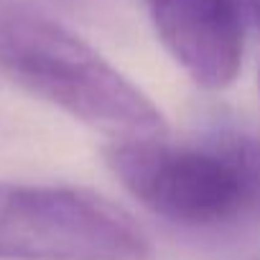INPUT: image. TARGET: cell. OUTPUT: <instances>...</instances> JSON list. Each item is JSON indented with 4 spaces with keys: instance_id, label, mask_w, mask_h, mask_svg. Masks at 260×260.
<instances>
[{
    "instance_id": "obj_4",
    "label": "cell",
    "mask_w": 260,
    "mask_h": 260,
    "mask_svg": "<svg viewBox=\"0 0 260 260\" xmlns=\"http://www.w3.org/2000/svg\"><path fill=\"white\" fill-rule=\"evenodd\" d=\"M153 28L171 59L202 89H224L242 67L237 0H148Z\"/></svg>"
},
{
    "instance_id": "obj_1",
    "label": "cell",
    "mask_w": 260,
    "mask_h": 260,
    "mask_svg": "<svg viewBox=\"0 0 260 260\" xmlns=\"http://www.w3.org/2000/svg\"><path fill=\"white\" fill-rule=\"evenodd\" d=\"M0 77L110 141L169 136L164 112L141 87L44 13L0 8Z\"/></svg>"
},
{
    "instance_id": "obj_5",
    "label": "cell",
    "mask_w": 260,
    "mask_h": 260,
    "mask_svg": "<svg viewBox=\"0 0 260 260\" xmlns=\"http://www.w3.org/2000/svg\"><path fill=\"white\" fill-rule=\"evenodd\" d=\"M240 3V11L245 18H250L257 28H260V0H237Z\"/></svg>"
},
{
    "instance_id": "obj_3",
    "label": "cell",
    "mask_w": 260,
    "mask_h": 260,
    "mask_svg": "<svg viewBox=\"0 0 260 260\" xmlns=\"http://www.w3.org/2000/svg\"><path fill=\"white\" fill-rule=\"evenodd\" d=\"M148 235L82 186L0 181V260H148Z\"/></svg>"
},
{
    "instance_id": "obj_2",
    "label": "cell",
    "mask_w": 260,
    "mask_h": 260,
    "mask_svg": "<svg viewBox=\"0 0 260 260\" xmlns=\"http://www.w3.org/2000/svg\"><path fill=\"white\" fill-rule=\"evenodd\" d=\"M102 161L156 217L212 230L260 217V136L214 130L197 141H110Z\"/></svg>"
}]
</instances>
